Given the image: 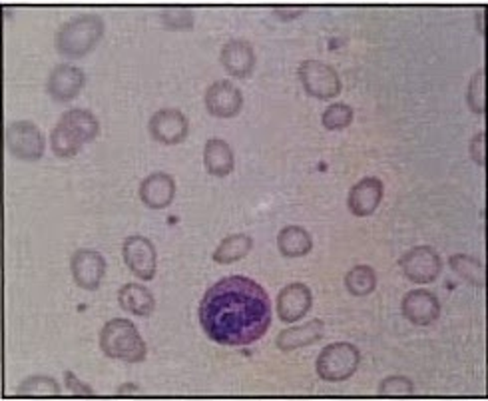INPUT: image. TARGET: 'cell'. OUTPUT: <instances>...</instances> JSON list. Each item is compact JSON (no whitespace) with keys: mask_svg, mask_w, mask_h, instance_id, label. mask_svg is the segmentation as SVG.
Returning <instances> with one entry per match:
<instances>
[{"mask_svg":"<svg viewBox=\"0 0 488 401\" xmlns=\"http://www.w3.org/2000/svg\"><path fill=\"white\" fill-rule=\"evenodd\" d=\"M200 324L215 344L241 347L257 342L271 326L267 292L246 275H228L205 292Z\"/></svg>","mask_w":488,"mask_h":401,"instance_id":"1","label":"cell"},{"mask_svg":"<svg viewBox=\"0 0 488 401\" xmlns=\"http://www.w3.org/2000/svg\"><path fill=\"white\" fill-rule=\"evenodd\" d=\"M106 24L98 14H78L65 22L57 32V50L66 58H84L102 40Z\"/></svg>","mask_w":488,"mask_h":401,"instance_id":"2","label":"cell"},{"mask_svg":"<svg viewBox=\"0 0 488 401\" xmlns=\"http://www.w3.org/2000/svg\"><path fill=\"white\" fill-rule=\"evenodd\" d=\"M100 350L106 358L128 363H140L146 358V344H144L138 329L130 319H110L100 332Z\"/></svg>","mask_w":488,"mask_h":401,"instance_id":"3","label":"cell"},{"mask_svg":"<svg viewBox=\"0 0 488 401\" xmlns=\"http://www.w3.org/2000/svg\"><path fill=\"white\" fill-rule=\"evenodd\" d=\"M361 363V352L357 345L339 342L323 347L315 370L323 381H345L357 371Z\"/></svg>","mask_w":488,"mask_h":401,"instance_id":"4","label":"cell"},{"mask_svg":"<svg viewBox=\"0 0 488 401\" xmlns=\"http://www.w3.org/2000/svg\"><path fill=\"white\" fill-rule=\"evenodd\" d=\"M6 150L11 156L24 160V162H36L44 154V136L40 128L29 120H18L6 126Z\"/></svg>","mask_w":488,"mask_h":401,"instance_id":"5","label":"cell"},{"mask_svg":"<svg viewBox=\"0 0 488 401\" xmlns=\"http://www.w3.org/2000/svg\"><path fill=\"white\" fill-rule=\"evenodd\" d=\"M300 80L303 91L313 98H319V100H331V98L341 94V78L337 70L321 60L301 62Z\"/></svg>","mask_w":488,"mask_h":401,"instance_id":"6","label":"cell"},{"mask_svg":"<svg viewBox=\"0 0 488 401\" xmlns=\"http://www.w3.org/2000/svg\"><path fill=\"white\" fill-rule=\"evenodd\" d=\"M401 270L403 274L414 283H431L435 282L440 270H442V260L435 248L431 246H417L406 252L401 257Z\"/></svg>","mask_w":488,"mask_h":401,"instance_id":"7","label":"cell"},{"mask_svg":"<svg viewBox=\"0 0 488 401\" xmlns=\"http://www.w3.org/2000/svg\"><path fill=\"white\" fill-rule=\"evenodd\" d=\"M124 262L130 267V272L144 282H150L156 275L158 254L156 248L144 236H128L122 246Z\"/></svg>","mask_w":488,"mask_h":401,"instance_id":"8","label":"cell"},{"mask_svg":"<svg viewBox=\"0 0 488 401\" xmlns=\"http://www.w3.org/2000/svg\"><path fill=\"white\" fill-rule=\"evenodd\" d=\"M70 270L78 288L94 292L100 288V283L104 280L106 260L100 252H96V249H76V252L72 254Z\"/></svg>","mask_w":488,"mask_h":401,"instance_id":"9","label":"cell"},{"mask_svg":"<svg viewBox=\"0 0 488 401\" xmlns=\"http://www.w3.org/2000/svg\"><path fill=\"white\" fill-rule=\"evenodd\" d=\"M148 130L160 144L174 146L187 138L189 124L186 116L176 109H161L150 118Z\"/></svg>","mask_w":488,"mask_h":401,"instance_id":"10","label":"cell"},{"mask_svg":"<svg viewBox=\"0 0 488 401\" xmlns=\"http://www.w3.org/2000/svg\"><path fill=\"white\" fill-rule=\"evenodd\" d=\"M205 109L215 118H233L238 116L243 106V96L238 86H233L230 80H218L205 91Z\"/></svg>","mask_w":488,"mask_h":401,"instance_id":"11","label":"cell"},{"mask_svg":"<svg viewBox=\"0 0 488 401\" xmlns=\"http://www.w3.org/2000/svg\"><path fill=\"white\" fill-rule=\"evenodd\" d=\"M86 84V74L74 65H58L52 70L47 83V92L52 100L70 102L83 92Z\"/></svg>","mask_w":488,"mask_h":401,"instance_id":"12","label":"cell"},{"mask_svg":"<svg viewBox=\"0 0 488 401\" xmlns=\"http://www.w3.org/2000/svg\"><path fill=\"white\" fill-rule=\"evenodd\" d=\"M403 316L414 326H431L440 316V301L429 290H413L403 298Z\"/></svg>","mask_w":488,"mask_h":401,"instance_id":"13","label":"cell"},{"mask_svg":"<svg viewBox=\"0 0 488 401\" xmlns=\"http://www.w3.org/2000/svg\"><path fill=\"white\" fill-rule=\"evenodd\" d=\"M313 296L305 283H289L277 296V316L285 324H293L311 309Z\"/></svg>","mask_w":488,"mask_h":401,"instance_id":"14","label":"cell"},{"mask_svg":"<svg viewBox=\"0 0 488 401\" xmlns=\"http://www.w3.org/2000/svg\"><path fill=\"white\" fill-rule=\"evenodd\" d=\"M381 200H383V182L375 176H367L351 188L347 206L351 214H355L357 218H365V216H370V214L379 208Z\"/></svg>","mask_w":488,"mask_h":401,"instance_id":"15","label":"cell"},{"mask_svg":"<svg viewBox=\"0 0 488 401\" xmlns=\"http://www.w3.org/2000/svg\"><path fill=\"white\" fill-rule=\"evenodd\" d=\"M176 196V180L166 172H156L144 178L140 184V200L144 206L152 210H164L171 202H174Z\"/></svg>","mask_w":488,"mask_h":401,"instance_id":"16","label":"cell"},{"mask_svg":"<svg viewBox=\"0 0 488 401\" xmlns=\"http://www.w3.org/2000/svg\"><path fill=\"white\" fill-rule=\"evenodd\" d=\"M220 60L228 74L236 78H248L256 68V52L248 40H230L223 44Z\"/></svg>","mask_w":488,"mask_h":401,"instance_id":"17","label":"cell"},{"mask_svg":"<svg viewBox=\"0 0 488 401\" xmlns=\"http://www.w3.org/2000/svg\"><path fill=\"white\" fill-rule=\"evenodd\" d=\"M323 334H325V324L321 322V319H311V322H307L303 326L283 329V332L277 336L275 345L282 352H293V350H300V347H307L315 342H319Z\"/></svg>","mask_w":488,"mask_h":401,"instance_id":"18","label":"cell"},{"mask_svg":"<svg viewBox=\"0 0 488 401\" xmlns=\"http://www.w3.org/2000/svg\"><path fill=\"white\" fill-rule=\"evenodd\" d=\"M204 164L205 170L215 178H225L233 172L236 160H233V150L222 138H210L204 148Z\"/></svg>","mask_w":488,"mask_h":401,"instance_id":"19","label":"cell"},{"mask_svg":"<svg viewBox=\"0 0 488 401\" xmlns=\"http://www.w3.org/2000/svg\"><path fill=\"white\" fill-rule=\"evenodd\" d=\"M118 301L122 309L134 316L146 318L150 316L153 308H156V300H153L152 292L148 288L140 286V283H126L118 292Z\"/></svg>","mask_w":488,"mask_h":401,"instance_id":"20","label":"cell"},{"mask_svg":"<svg viewBox=\"0 0 488 401\" xmlns=\"http://www.w3.org/2000/svg\"><path fill=\"white\" fill-rule=\"evenodd\" d=\"M277 248L285 257H301L311 252V234L301 226H287L277 236Z\"/></svg>","mask_w":488,"mask_h":401,"instance_id":"21","label":"cell"},{"mask_svg":"<svg viewBox=\"0 0 488 401\" xmlns=\"http://www.w3.org/2000/svg\"><path fill=\"white\" fill-rule=\"evenodd\" d=\"M84 146V140L80 138L76 130H72L68 124L58 122L50 132V148L58 158H74Z\"/></svg>","mask_w":488,"mask_h":401,"instance_id":"22","label":"cell"},{"mask_svg":"<svg viewBox=\"0 0 488 401\" xmlns=\"http://www.w3.org/2000/svg\"><path fill=\"white\" fill-rule=\"evenodd\" d=\"M253 248V240L248 234H231L228 238H223L220 246L215 248L214 252V262L218 264H233L246 257Z\"/></svg>","mask_w":488,"mask_h":401,"instance_id":"23","label":"cell"},{"mask_svg":"<svg viewBox=\"0 0 488 401\" xmlns=\"http://www.w3.org/2000/svg\"><path fill=\"white\" fill-rule=\"evenodd\" d=\"M60 122H65L72 130H76L80 138L84 140V144L86 142H92L98 136V132H100V124H98L96 116L84 109H72L65 112Z\"/></svg>","mask_w":488,"mask_h":401,"instance_id":"24","label":"cell"},{"mask_svg":"<svg viewBox=\"0 0 488 401\" xmlns=\"http://www.w3.org/2000/svg\"><path fill=\"white\" fill-rule=\"evenodd\" d=\"M345 288L355 298L369 296L377 288V274L370 266H355L345 274Z\"/></svg>","mask_w":488,"mask_h":401,"instance_id":"25","label":"cell"},{"mask_svg":"<svg viewBox=\"0 0 488 401\" xmlns=\"http://www.w3.org/2000/svg\"><path fill=\"white\" fill-rule=\"evenodd\" d=\"M453 272H457L460 278L473 283L476 288H484V266L481 260L466 254H455L449 260Z\"/></svg>","mask_w":488,"mask_h":401,"instance_id":"26","label":"cell"},{"mask_svg":"<svg viewBox=\"0 0 488 401\" xmlns=\"http://www.w3.org/2000/svg\"><path fill=\"white\" fill-rule=\"evenodd\" d=\"M18 396H58V381L50 376H30L16 389Z\"/></svg>","mask_w":488,"mask_h":401,"instance_id":"27","label":"cell"},{"mask_svg":"<svg viewBox=\"0 0 488 401\" xmlns=\"http://www.w3.org/2000/svg\"><path fill=\"white\" fill-rule=\"evenodd\" d=\"M321 122L327 130H343L353 122V110H351V106L337 102L323 112Z\"/></svg>","mask_w":488,"mask_h":401,"instance_id":"28","label":"cell"},{"mask_svg":"<svg viewBox=\"0 0 488 401\" xmlns=\"http://www.w3.org/2000/svg\"><path fill=\"white\" fill-rule=\"evenodd\" d=\"M160 19L170 31H189L194 26V14L186 8H168Z\"/></svg>","mask_w":488,"mask_h":401,"instance_id":"29","label":"cell"},{"mask_svg":"<svg viewBox=\"0 0 488 401\" xmlns=\"http://www.w3.org/2000/svg\"><path fill=\"white\" fill-rule=\"evenodd\" d=\"M468 109L475 114H484V70L481 68L473 76L471 84H468V94H466Z\"/></svg>","mask_w":488,"mask_h":401,"instance_id":"30","label":"cell"},{"mask_svg":"<svg viewBox=\"0 0 488 401\" xmlns=\"http://www.w3.org/2000/svg\"><path fill=\"white\" fill-rule=\"evenodd\" d=\"M379 394L381 396H413L414 383L405 376H391L379 383Z\"/></svg>","mask_w":488,"mask_h":401,"instance_id":"31","label":"cell"},{"mask_svg":"<svg viewBox=\"0 0 488 401\" xmlns=\"http://www.w3.org/2000/svg\"><path fill=\"white\" fill-rule=\"evenodd\" d=\"M65 383H66V388L72 391V394H76V396H94V389L90 386H86V383L80 381L72 371H65Z\"/></svg>","mask_w":488,"mask_h":401,"instance_id":"32","label":"cell"},{"mask_svg":"<svg viewBox=\"0 0 488 401\" xmlns=\"http://www.w3.org/2000/svg\"><path fill=\"white\" fill-rule=\"evenodd\" d=\"M471 156L478 166H484V132H478L471 142Z\"/></svg>","mask_w":488,"mask_h":401,"instance_id":"33","label":"cell"},{"mask_svg":"<svg viewBox=\"0 0 488 401\" xmlns=\"http://www.w3.org/2000/svg\"><path fill=\"white\" fill-rule=\"evenodd\" d=\"M303 14V8H275V16L282 21H292Z\"/></svg>","mask_w":488,"mask_h":401,"instance_id":"34","label":"cell"},{"mask_svg":"<svg viewBox=\"0 0 488 401\" xmlns=\"http://www.w3.org/2000/svg\"><path fill=\"white\" fill-rule=\"evenodd\" d=\"M126 391H140V388L134 386V383H126V386L118 388V394H126Z\"/></svg>","mask_w":488,"mask_h":401,"instance_id":"35","label":"cell"},{"mask_svg":"<svg viewBox=\"0 0 488 401\" xmlns=\"http://www.w3.org/2000/svg\"><path fill=\"white\" fill-rule=\"evenodd\" d=\"M478 32L483 34V11L478 13Z\"/></svg>","mask_w":488,"mask_h":401,"instance_id":"36","label":"cell"}]
</instances>
